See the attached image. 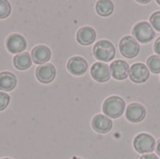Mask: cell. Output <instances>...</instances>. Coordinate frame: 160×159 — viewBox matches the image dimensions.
<instances>
[{
    "label": "cell",
    "instance_id": "cell-1",
    "mask_svg": "<svg viewBox=\"0 0 160 159\" xmlns=\"http://www.w3.org/2000/svg\"><path fill=\"white\" fill-rule=\"evenodd\" d=\"M126 110V102L125 100L117 96H112L108 97L102 106V111L107 117L111 118H119L123 115Z\"/></svg>",
    "mask_w": 160,
    "mask_h": 159
},
{
    "label": "cell",
    "instance_id": "cell-2",
    "mask_svg": "<svg viewBox=\"0 0 160 159\" xmlns=\"http://www.w3.org/2000/svg\"><path fill=\"white\" fill-rule=\"evenodd\" d=\"M93 54L99 61L110 62L115 56V47L111 41L102 39L95 44Z\"/></svg>",
    "mask_w": 160,
    "mask_h": 159
},
{
    "label": "cell",
    "instance_id": "cell-3",
    "mask_svg": "<svg viewBox=\"0 0 160 159\" xmlns=\"http://www.w3.org/2000/svg\"><path fill=\"white\" fill-rule=\"evenodd\" d=\"M134 38L141 43H148L156 36V32L152 25L147 22H140L132 29Z\"/></svg>",
    "mask_w": 160,
    "mask_h": 159
},
{
    "label": "cell",
    "instance_id": "cell-4",
    "mask_svg": "<svg viewBox=\"0 0 160 159\" xmlns=\"http://www.w3.org/2000/svg\"><path fill=\"white\" fill-rule=\"evenodd\" d=\"M133 146L138 153L148 154L155 150L156 140L150 134L141 133L135 137L133 142Z\"/></svg>",
    "mask_w": 160,
    "mask_h": 159
},
{
    "label": "cell",
    "instance_id": "cell-5",
    "mask_svg": "<svg viewBox=\"0 0 160 159\" xmlns=\"http://www.w3.org/2000/svg\"><path fill=\"white\" fill-rule=\"evenodd\" d=\"M119 50L124 57L131 59L139 54L140 45L133 37L126 36L119 42Z\"/></svg>",
    "mask_w": 160,
    "mask_h": 159
},
{
    "label": "cell",
    "instance_id": "cell-6",
    "mask_svg": "<svg viewBox=\"0 0 160 159\" xmlns=\"http://www.w3.org/2000/svg\"><path fill=\"white\" fill-rule=\"evenodd\" d=\"M148 67L142 63H135L130 67L129 78L135 83L145 82L149 78Z\"/></svg>",
    "mask_w": 160,
    "mask_h": 159
},
{
    "label": "cell",
    "instance_id": "cell-7",
    "mask_svg": "<svg viewBox=\"0 0 160 159\" xmlns=\"http://www.w3.org/2000/svg\"><path fill=\"white\" fill-rule=\"evenodd\" d=\"M146 116L145 108L140 103H131L126 110V117L131 123H140Z\"/></svg>",
    "mask_w": 160,
    "mask_h": 159
},
{
    "label": "cell",
    "instance_id": "cell-8",
    "mask_svg": "<svg viewBox=\"0 0 160 159\" xmlns=\"http://www.w3.org/2000/svg\"><path fill=\"white\" fill-rule=\"evenodd\" d=\"M91 76L98 82H108L111 79L110 67L105 63L97 62L91 67Z\"/></svg>",
    "mask_w": 160,
    "mask_h": 159
},
{
    "label": "cell",
    "instance_id": "cell-9",
    "mask_svg": "<svg viewBox=\"0 0 160 159\" xmlns=\"http://www.w3.org/2000/svg\"><path fill=\"white\" fill-rule=\"evenodd\" d=\"M6 46L9 52L18 53L22 52L26 48V40L20 34H11L6 40Z\"/></svg>",
    "mask_w": 160,
    "mask_h": 159
},
{
    "label": "cell",
    "instance_id": "cell-10",
    "mask_svg": "<svg viewBox=\"0 0 160 159\" xmlns=\"http://www.w3.org/2000/svg\"><path fill=\"white\" fill-rule=\"evenodd\" d=\"M68 70L75 76H81L83 75L88 68V64L87 61L81 57V56H74L71 57L68 64H67Z\"/></svg>",
    "mask_w": 160,
    "mask_h": 159
},
{
    "label": "cell",
    "instance_id": "cell-11",
    "mask_svg": "<svg viewBox=\"0 0 160 159\" xmlns=\"http://www.w3.org/2000/svg\"><path fill=\"white\" fill-rule=\"evenodd\" d=\"M56 75V70L53 65L46 64L38 66L36 69V77L42 83L52 82Z\"/></svg>",
    "mask_w": 160,
    "mask_h": 159
},
{
    "label": "cell",
    "instance_id": "cell-12",
    "mask_svg": "<svg viewBox=\"0 0 160 159\" xmlns=\"http://www.w3.org/2000/svg\"><path fill=\"white\" fill-rule=\"evenodd\" d=\"M129 66L123 60H116L110 66L111 74L115 80L123 81L129 76Z\"/></svg>",
    "mask_w": 160,
    "mask_h": 159
},
{
    "label": "cell",
    "instance_id": "cell-13",
    "mask_svg": "<svg viewBox=\"0 0 160 159\" xmlns=\"http://www.w3.org/2000/svg\"><path fill=\"white\" fill-rule=\"evenodd\" d=\"M92 127L96 132L105 134L112 128V121L106 115L98 114L93 117Z\"/></svg>",
    "mask_w": 160,
    "mask_h": 159
},
{
    "label": "cell",
    "instance_id": "cell-14",
    "mask_svg": "<svg viewBox=\"0 0 160 159\" xmlns=\"http://www.w3.org/2000/svg\"><path fill=\"white\" fill-rule=\"evenodd\" d=\"M97 37V33L93 27L90 26H82L77 32V41L84 46L92 44Z\"/></svg>",
    "mask_w": 160,
    "mask_h": 159
},
{
    "label": "cell",
    "instance_id": "cell-15",
    "mask_svg": "<svg viewBox=\"0 0 160 159\" xmlns=\"http://www.w3.org/2000/svg\"><path fill=\"white\" fill-rule=\"evenodd\" d=\"M51 51L47 46L44 45H38L36 46L31 52V57L35 64L42 65L48 62L51 58Z\"/></svg>",
    "mask_w": 160,
    "mask_h": 159
},
{
    "label": "cell",
    "instance_id": "cell-16",
    "mask_svg": "<svg viewBox=\"0 0 160 159\" xmlns=\"http://www.w3.org/2000/svg\"><path fill=\"white\" fill-rule=\"evenodd\" d=\"M17 84V79L15 75L8 71H3L0 73V90L8 92L15 88Z\"/></svg>",
    "mask_w": 160,
    "mask_h": 159
},
{
    "label": "cell",
    "instance_id": "cell-17",
    "mask_svg": "<svg viewBox=\"0 0 160 159\" xmlns=\"http://www.w3.org/2000/svg\"><path fill=\"white\" fill-rule=\"evenodd\" d=\"M13 65L19 70H25L32 65V57L28 52H21L14 56Z\"/></svg>",
    "mask_w": 160,
    "mask_h": 159
},
{
    "label": "cell",
    "instance_id": "cell-18",
    "mask_svg": "<svg viewBox=\"0 0 160 159\" xmlns=\"http://www.w3.org/2000/svg\"><path fill=\"white\" fill-rule=\"evenodd\" d=\"M113 3L110 0H100L97 2L96 10L98 15L102 17H108L113 12Z\"/></svg>",
    "mask_w": 160,
    "mask_h": 159
},
{
    "label": "cell",
    "instance_id": "cell-19",
    "mask_svg": "<svg viewBox=\"0 0 160 159\" xmlns=\"http://www.w3.org/2000/svg\"><path fill=\"white\" fill-rule=\"evenodd\" d=\"M147 67L150 71L155 74L160 73V56L158 55H151L147 59Z\"/></svg>",
    "mask_w": 160,
    "mask_h": 159
},
{
    "label": "cell",
    "instance_id": "cell-20",
    "mask_svg": "<svg viewBox=\"0 0 160 159\" xmlns=\"http://www.w3.org/2000/svg\"><path fill=\"white\" fill-rule=\"evenodd\" d=\"M11 7L8 1L0 0V19L7 18L10 13Z\"/></svg>",
    "mask_w": 160,
    "mask_h": 159
},
{
    "label": "cell",
    "instance_id": "cell-21",
    "mask_svg": "<svg viewBox=\"0 0 160 159\" xmlns=\"http://www.w3.org/2000/svg\"><path fill=\"white\" fill-rule=\"evenodd\" d=\"M150 23L153 28L160 32V11H156L150 16Z\"/></svg>",
    "mask_w": 160,
    "mask_h": 159
},
{
    "label": "cell",
    "instance_id": "cell-22",
    "mask_svg": "<svg viewBox=\"0 0 160 159\" xmlns=\"http://www.w3.org/2000/svg\"><path fill=\"white\" fill-rule=\"evenodd\" d=\"M9 100H10V97L7 93L0 92V112L4 111L8 107Z\"/></svg>",
    "mask_w": 160,
    "mask_h": 159
},
{
    "label": "cell",
    "instance_id": "cell-23",
    "mask_svg": "<svg viewBox=\"0 0 160 159\" xmlns=\"http://www.w3.org/2000/svg\"><path fill=\"white\" fill-rule=\"evenodd\" d=\"M154 51L158 56H160V37H158L156 40V42L154 44Z\"/></svg>",
    "mask_w": 160,
    "mask_h": 159
},
{
    "label": "cell",
    "instance_id": "cell-24",
    "mask_svg": "<svg viewBox=\"0 0 160 159\" xmlns=\"http://www.w3.org/2000/svg\"><path fill=\"white\" fill-rule=\"evenodd\" d=\"M140 159H158V157L154 155V154H148V155H143L142 156Z\"/></svg>",
    "mask_w": 160,
    "mask_h": 159
},
{
    "label": "cell",
    "instance_id": "cell-25",
    "mask_svg": "<svg viewBox=\"0 0 160 159\" xmlns=\"http://www.w3.org/2000/svg\"><path fill=\"white\" fill-rule=\"evenodd\" d=\"M156 151H157V154L160 156V140H158V143H157V148H156Z\"/></svg>",
    "mask_w": 160,
    "mask_h": 159
},
{
    "label": "cell",
    "instance_id": "cell-26",
    "mask_svg": "<svg viewBox=\"0 0 160 159\" xmlns=\"http://www.w3.org/2000/svg\"><path fill=\"white\" fill-rule=\"evenodd\" d=\"M139 3H142V4H146V3H149L150 0H146V1H141V0H138Z\"/></svg>",
    "mask_w": 160,
    "mask_h": 159
},
{
    "label": "cell",
    "instance_id": "cell-27",
    "mask_svg": "<svg viewBox=\"0 0 160 159\" xmlns=\"http://www.w3.org/2000/svg\"><path fill=\"white\" fill-rule=\"evenodd\" d=\"M72 159H82V158H79V157H73Z\"/></svg>",
    "mask_w": 160,
    "mask_h": 159
},
{
    "label": "cell",
    "instance_id": "cell-28",
    "mask_svg": "<svg viewBox=\"0 0 160 159\" xmlns=\"http://www.w3.org/2000/svg\"><path fill=\"white\" fill-rule=\"evenodd\" d=\"M157 2H158V4H159V5H160V0H158Z\"/></svg>",
    "mask_w": 160,
    "mask_h": 159
},
{
    "label": "cell",
    "instance_id": "cell-29",
    "mask_svg": "<svg viewBox=\"0 0 160 159\" xmlns=\"http://www.w3.org/2000/svg\"><path fill=\"white\" fill-rule=\"evenodd\" d=\"M2 159H10V158H2Z\"/></svg>",
    "mask_w": 160,
    "mask_h": 159
}]
</instances>
